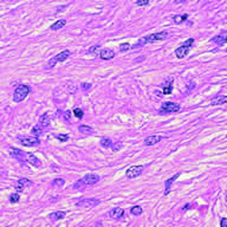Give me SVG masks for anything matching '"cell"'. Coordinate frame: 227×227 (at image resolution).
Here are the masks:
<instances>
[{
  "mask_svg": "<svg viewBox=\"0 0 227 227\" xmlns=\"http://www.w3.org/2000/svg\"><path fill=\"white\" fill-rule=\"evenodd\" d=\"M98 182H99V176L97 174H87L84 177L79 179L73 185V188L75 189H83V188H87L89 186H94Z\"/></svg>",
  "mask_w": 227,
  "mask_h": 227,
  "instance_id": "obj_1",
  "label": "cell"
},
{
  "mask_svg": "<svg viewBox=\"0 0 227 227\" xmlns=\"http://www.w3.org/2000/svg\"><path fill=\"white\" fill-rule=\"evenodd\" d=\"M168 37V32L163 31V32H157V33H153L150 35H147V37H143L142 39L138 40V43L135 45V46H138V45H143L146 43H154V41H157V40H163Z\"/></svg>",
  "mask_w": 227,
  "mask_h": 227,
  "instance_id": "obj_2",
  "label": "cell"
},
{
  "mask_svg": "<svg viewBox=\"0 0 227 227\" xmlns=\"http://www.w3.org/2000/svg\"><path fill=\"white\" fill-rule=\"evenodd\" d=\"M30 91H31V90H30V88H29L27 85L21 84V85H19V87H17L16 90H14V94H13L14 102H17V103L23 102L25 98L27 97V95L30 94Z\"/></svg>",
  "mask_w": 227,
  "mask_h": 227,
  "instance_id": "obj_3",
  "label": "cell"
},
{
  "mask_svg": "<svg viewBox=\"0 0 227 227\" xmlns=\"http://www.w3.org/2000/svg\"><path fill=\"white\" fill-rule=\"evenodd\" d=\"M193 43H194V39H193V38L187 39V40H186L180 47H177V49L175 50V56H176L179 59L185 58V57L188 55V52H189V47L192 46Z\"/></svg>",
  "mask_w": 227,
  "mask_h": 227,
  "instance_id": "obj_4",
  "label": "cell"
},
{
  "mask_svg": "<svg viewBox=\"0 0 227 227\" xmlns=\"http://www.w3.org/2000/svg\"><path fill=\"white\" fill-rule=\"evenodd\" d=\"M70 55H71V52H70L69 50H64V51L59 52L56 57H53L52 59H50V62L47 63V67L51 69V67H53L57 63H62V62L66 61V59L70 57Z\"/></svg>",
  "mask_w": 227,
  "mask_h": 227,
  "instance_id": "obj_5",
  "label": "cell"
},
{
  "mask_svg": "<svg viewBox=\"0 0 227 227\" xmlns=\"http://www.w3.org/2000/svg\"><path fill=\"white\" fill-rule=\"evenodd\" d=\"M180 110V105L174 103V102H166L163 103L160 108V114H172V112H177Z\"/></svg>",
  "mask_w": 227,
  "mask_h": 227,
  "instance_id": "obj_6",
  "label": "cell"
},
{
  "mask_svg": "<svg viewBox=\"0 0 227 227\" xmlns=\"http://www.w3.org/2000/svg\"><path fill=\"white\" fill-rule=\"evenodd\" d=\"M18 140H19L20 144H23L25 147H35L40 143L39 138L34 137V136H19Z\"/></svg>",
  "mask_w": 227,
  "mask_h": 227,
  "instance_id": "obj_7",
  "label": "cell"
},
{
  "mask_svg": "<svg viewBox=\"0 0 227 227\" xmlns=\"http://www.w3.org/2000/svg\"><path fill=\"white\" fill-rule=\"evenodd\" d=\"M97 205H99V200L95 197H89V199H82L81 201H78L76 203L77 207H82V208H94Z\"/></svg>",
  "mask_w": 227,
  "mask_h": 227,
  "instance_id": "obj_8",
  "label": "cell"
},
{
  "mask_svg": "<svg viewBox=\"0 0 227 227\" xmlns=\"http://www.w3.org/2000/svg\"><path fill=\"white\" fill-rule=\"evenodd\" d=\"M143 170H144L143 166H132V167L128 168L126 175H127L128 179H135V177L140 176V175L143 173Z\"/></svg>",
  "mask_w": 227,
  "mask_h": 227,
  "instance_id": "obj_9",
  "label": "cell"
},
{
  "mask_svg": "<svg viewBox=\"0 0 227 227\" xmlns=\"http://www.w3.org/2000/svg\"><path fill=\"white\" fill-rule=\"evenodd\" d=\"M124 209L123 208H120V207H116V208H112L110 212H109V217L111 219H115V220H118L121 218L124 217Z\"/></svg>",
  "mask_w": 227,
  "mask_h": 227,
  "instance_id": "obj_10",
  "label": "cell"
},
{
  "mask_svg": "<svg viewBox=\"0 0 227 227\" xmlns=\"http://www.w3.org/2000/svg\"><path fill=\"white\" fill-rule=\"evenodd\" d=\"M99 57L104 61H109V59H112L115 57V52L111 50V49H102L99 51Z\"/></svg>",
  "mask_w": 227,
  "mask_h": 227,
  "instance_id": "obj_11",
  "label": "cell"
},
{
  "mask_svg": "<svg viewBox=\"0 0 227 227\" xmlns=\"http://www.w3.org/2000/svg\"><path fill=\"white\" fill-rule=\"evenodd\" d=\"M161 140H162L161 136H159V135H152V136L146 137V140H144V144H146V146H154V144L161 142Z\"/></svg>",
  "mask_w": 227,
  "mask_h": 227,
  "instance_id": "obj_12",
  "label": "cell"
},
{
  "mask_svg": "<svg viewBox=\"0 0 227 227\" xmlns=\"http://www.w3.org/2000/svg\"><path fill=\"white\" fill-rule=\"evenodd\" d=\"M50 123H51V117H50V115H49L47 112L43 114V115L40 116V118H39V126H40L41 128H47V127L50 126Z\"/></svg>",
  "mask_w": 227,
  "mask_h": 227,
  "instance_id": "obj_13",
  "label": "cell"
},
{
  "mask_svg": "<svg viewBox=\"0 0 227 227\" xmlns=\"http://www.w3.org/2000/svg\"><path fill=\"white\" fill-rule=\"evenodd\" d=\"M25 157H26L27 162L31 163V164L34 166V167H41V162H40V160H39L38 157H35L32 153H26V154H25Z\"/></svg>",
  "mask_w": 227,
  "mask_h": 227,
  "instance_id": "obj_14",
  "label": "cell"
},
{
  "mask_svg": "<svg viewBox=\"0 0 227 227\" xmlns=\"http://www.w3.org/2000/svg\"><path fill=\"white\" fill-rule=\"evenodd\" d=\"M10 155L17 160H20V161H24V155H23V152L19 150V149H16V148H10Z\"/></svg>",
  "mask_w": 227,
  "mask_h": 227,
  "instance_id": "obj_15",
  "label": "cell"
},
{
  "mask_svg": "<svg viewBox=\"0 0 227 227\" xmlns=\"http://www.w3.org/2000/svg\"><path fill=\"white\" fill-rule=\"evenodd\" d=\"M179 176H180V173H176V174H175L173 177L168 179V180L164 182V186H166V191H164V194H166V195L169 193V191H170V186H172V183L174 182V180H176Z\"/></svg>",
  "mask_w": 227,
  "mask_h": 227,
  "instance_id": "obj_16",
  "label": "cell"
},
{
  "mask_svg": "<svg viewBox=\"0 0 227 227\" xmlns=\"http://www.w3.org/2000/svg\"><path fill=\"white\" fill-rule=\"evenodd\" d=\"M65 215H66L65 212L58 211V212H53V213H51V214L49 215V218H50L52 221H55V220H62V219H64Z\"/></svg>",
  "mask_w": 227,
  "mask_h": 227,
  "instance_id": "obj_17",
  "label": "cell"
},
{
  "mask_svg": "<svg viewBox=\"0 0 227 227\" xmlns=\"http://www.w3.org/2000/svg\"><path fill=\"white\" fill-rule=\"evenodd\" d=\"M65 25H66V20L65 19H58L56 23H53L52 25H51V30H53V31H57V30H61V29H63Z\"/></svg>",
  "mask_w": 227,
  "mask_h": 227,
  "instance_id": "obj_18",
  "label": "cell"
},
{
  "mask_svg": "<svg viewBox=\"0 0 227 227\" xmlns=\"http://www.w3.org/2000/svg\"><path fill=\"white\" fill-rule=\"evenodd\" d=\"M227 102V96H218L211 101V105H221Z\"/></svg>",
  "mask_w": 227,
  "mask_h": 227,
  "instance_id": "obj_19",
  "label": "cell"
},
{
  "mask_svg": "<svg viewBox=\"0 0 227 227\" xmlns=\"http://www.w3.org/2000/svg\"><path fill=\"white\" fill-rule=\"evenodd\" d=\"M78 131L82 132V134H87V135H90L94 132V129L89 126H79L78 127Z\"/></svg>",
  "mask_w": 227,
  "mask_h": 227,
  "instance_id": "obj_20",
  "label": "cell"
},
{
  "mask_svg": "<svg viewBox=\"0 0 227 227\" xmlns=\"http://www.w3.org/2000/svg\"><path fill=\"white\" fill-rule=\"evenodd\" d=\"M187 18H188V16L185 13V14H182V16H174V18H173V20H174V23L175 24H181V23H183V21H186L187 20Z\"/></svg>",
  "mask_w": 227,
  "mask_h": 227,
  "instance_id": "obj_21",
  "label": "cell"
},
{
  "mask_svg": "<svg viewBox=\"0 0 227 227\" xmlns=\"http://www.w3.org/2000/svg\"><path fill=\"white\" fill-rule=\"evenodd\" d=\"M101 144H102V147H104V148H111L112 144H114V142H112L110 138H108V137H103V138H101Z\"/></svg>",
  "mask_w": 227,
  "mask_h": 227,
  "instance_id": "obj_22",
  "label": "cell"
},
{
  "mask_svg": "<svg viewBox=\"0 0 227 227\" xmlns=\"http://www.w3.org/2000/svg\"><path fill=\"white\" fill-rule=\"evenodd\" d=\"M172 83H173V79H170V82H168V83L163 87V90H162L163 95H169V94L173 91V85H172Z\"/></svg>",
  "mask_w": 227,
  "mask_h": 227,
  "instance_id": "obj_23",
  "label": "cell"
},
{
  "mask_svg": "<svg viewBox=\"0 0 227 227\" xmlns=\"http://www.w3.org/2000/svg\"><path fill=\"white\" fill-rule=\"evenodd\" d=\"M59 117H62L63 120L65 121H67V122H70V117H71V112L69 111V110H66V111H58V114H57Z\"/></svg>",
  "mask_w": 227,
  "mask_h": 227,
  "instance_id": "obj_24",
  "label": "cell"
},
{
  "mask_svg": "<svg viewBox=\"0 0 227 227\" xmlns=\"http://www.w3.org/2000/svg\"><path fill=\"white\" fill-rule=\"evenodd\" d=\"M130 213L132 215H140V214H142V207L141 206H134V207H131Z\"/></svg>",
  "mask_w": 227,
  "mask_h": 227,
  "instance_id": "obj_25",
  "label": "cell"
},
{
  "mask_svg": "<svg viewBox=\"0 0 227 227\" xmlns=\"http://www.w3.org/2000/svg\"><path fill=\"white\" fill-rule=\"evenodd\" d=\"M73 115H75L77 118H83L84 112H83L82 109H79V108H75V109H73Z\"/></svg>",
  "mask_w": 227,
  "mask_h": 227,
  "instance_id": "obj_26",
  "label": "cell"
},
{
  "mask_svg": "<svg viewBox=\"0 0 227 227\" xmlns=\"http://www.w3.org/2000/svg\"><path fill=\"white\" fill-rule=\"evenodd\" d=\"M123 147V143L121 142V141H117V142H114V144H112V152H118L121 148Z\"/></svg>",
  "mask_w": 227,
  "mask_h": 227,
  "instance_id": "obj_27",
  "label": "cell"
},
{
  "mask_svg": "<svg viewBox=\"0 0 227 227\" xmlns=\"http://www.w3.org/2000/svg\"><path fill=\"white\" fill-rule=\"evenodd\" d=\"M19 199H20V196H19L18 193H13V194L10 195V202H12V203L18 202V201H19Z\"/></svg>",
  "mask_w": 227,
  "mask_h": 227,
  "instance_id": "obj_28",
  "label": "cell"
},
{
  "mask_svg": "<svg viewBox=\"0 0 227 227\" xmlns=\"http://www.w3.org/2000/svg\"><path fill=\"white\" fill-rule=\"evenodd\" d=\"M18 182H19L20 185H23V187H24V188H25V187L31 186V181H29V180H27V179H25V177H24V179H20Z\"/></svg>",
  "mask_w": 227,
  "mask_h": 227,
  "instance_id": "obj_29",
  "label": "cell"
},
{
  "mask_svg": "<svg viewBox=\"0 0 227 227\" xmlns=\"http://www.w3.org/2000/svg\"><path fill=\"white\" fill-rule=\"evenodd\" d=\"M32 132L34 135H41V132H43V128L38 124V126H35V127H33L32 128Z\"/></svg>",
  "mask_w": 227,
  "mask_h": 227,
  "instance_id": "obj_30",
  "label": "cell"
},
{
  "mask_svg": "<svg viewBox=\"0 0 227 227\" xmlns=\"http://www.w3.org/2000/svg\"><path fill=\"white\" fill-rule=\"evenodd\" d=\"M64 180L63 179H55V181H53V186H57V187H62V186H64Z\"/></svg>",
  "mask_w": 227,
  "mask_h": 227,
  "instance_id": "obj_31",
  "label": "cell"
},
{
  "mask_svg": "<svg viewBox=\"0 0 227 227\" xmlns=\"http://www.w3.org/2000/svg\"><path fill=\"white\" fill-rule=\"evenodd\" d=\"M61 142H66L67 140H69V136L66 135V134H58L57 136H56Z\"/></svg>",
  "mask_w": 227,
  "mask_h": 227,
  "instance_id": "obj_32",
  "label": "cell"
},
{
  "mask_svg": "<svg viewBox=\"0 0 227 227\" xmlns=\"http://www.w3.org/2000/svg\"><path fill=\"white\" fill-rule=\"evenodd\" d=\"M131 49V45H130L129 43H124V44H121L120 45V50L121 51H128Z\"/></svg>",
  "mask_w": 227,
  "mask_h": 227,
  "instance_id": "obj_33",
  "label": "cell"
},
{
  "mask_svg": "<svg viewBox=\"0 0 227 227\" xmlns=\"http://www.w3.org/2000/svg\"><path fill=\"white\" fill-rule=\"evenodd\" d=\"M98 49H99V45H95V46H91L87 52L88 53H96L98 51Z\"/></svg>",
  "mask_w": 227,
  "mask_h": 227,
  "instance_id": "obj_34",
  "label": "cell"
},
{
  "mask_svg": "<svg viewBox=\"0 0 227 227\" xmlns=\"http://www.w3.org/2000/svg\"><path fill=\"white\" fill-rule=\"evenodd\" d=\"M148 4H149L148 0H144V1L138 0V1H136V5H138V6H146V5H148Z\"/></svg>",
  "mask_w": 227,
  "mask_h": 227,
  "instance_id": "obj_35",
  "label": "cell"
},
{
  "mask_svg": "<svg viewBox=\"0 0 227 227\" xmlns=\"http://www.w3.org/2000/svg\"><path fill=\"white\" fill-rule=\"evenodd\" d=\"M220 226L221 227H227V218H223V219H221Z\"/></svg>",
  "mask_w": 227,
  "mask_h": 227,
  "instance_id": "obj_36",
  "label": "cell"
},
{
  "mask_svg": "<svg viewBox=\"0 0 227 227\" xmlns=\"http://www.w3.org/2000/svg\"><path fill=\"white\" fill-rule=\"evenodd\" d=\"M90 88H91L90 84H85V83L82 84V89H83V90H88V89H90Z\"/></svg>",
  "mask_w": 227,
  "mask_h": 227,
  "instance_id": "obj_37",
  "label": "cell"
},
{
  "mask_svg": "<svg viewBox=\"0 0 227 227\" xmlns=\"http://www.w3.org/2000/svg\"><path fill=\"white\" fill-rule=\"evenodd\" d=\"M226 43H227V35L224 38V44H226Z\"/></svg>",
  "mask_w": 227,
  "mask_h": 227,
  "instance_id": "obj_38",
  "label": "cell"
},
{
  "mask_svg": "<svg viewBox=\"0 0 227 227\" xmlns=\"http://www.w3.org/2000/svg\"><path fill=\"white\" fill-rule=\"evenodd\" d=\"M188 207H189V205H186V206L183 207V209H188Z\"/></svg>",
  "mask_w": 227,
  "mask_h": 227,
  "instance_id": "obj_39",
  "label": "cell"
}]
</instances>
